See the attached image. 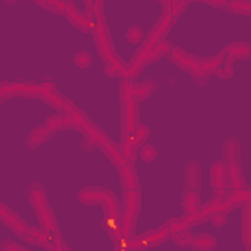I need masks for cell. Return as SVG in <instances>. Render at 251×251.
I'll return each instance as SVG.
<instances>
[{"label": "cell", "instance_id": "1", "mask_svg": "<svg viewBox=\"0 0 251 251\" xmlns=\"http://www.w3.org/2000/svg\"><path fill=\"white\" fill-rule=\"evenodd\" d=\"M120 100H122V137H127L139 126L137 100L133 96V82L129 78H124L120 84Z\"/></svg>", "mask_w": 251, "mask_h": 251}, {"label": "cell", "instance_id": "2", "mask_svg": "<svg viewBox=\"0 0 251 251\" xmlns=\"http://www.w3.org/2000/svg\"><path fill=\"white\" fill-rule=\"evenodd\" d=\"M222 155H224V165H226L229 190L245 188V178H243L241 159H239V143L235 139H227L224 143V147H222Z\"/></svg>", "mask_w": 251, "mask_h": 251}, {"label": "cell", "instance_id": "3", "mask_svg": "<svg viewBox=\"0 0 251 251\" xmlns=\"http://www.w3.org/2000/svg\"><path fill=\"white\" fill-rule=\"evenodd\" d=\"M29 200H31V206L37 214V220L41 224V227H45L47 231L59 235V227H57V222H55V216L47 204V198H45V190L39 182H33L29 186Z\"/></svg>", "mask_w": 251, "mask_h": 251}, {"label": "cell", "instance_id": "4", "mask_svg": "<svg viewBox=\"0 0 251 251\" xmlns=\"http://www.w3.org/2000/svg\"><path fill=\"white\" fill-rule=\"evenodd\" d=\"M67 127H73L71 120H69L65 114H53V116H49L39 127H35V129L27 135L25 143H27V147L35 149V147H39L43 141H47L53 133H57V131H61V129H67Z\"/></svg>", "mask_w": 251, "mask_h": 251}, {"label": "cell", "instance_id": "5", "mask_svg": "<svg viewBox=\"0 0 251 251\" xmlns=\"http://www.w3.org/2000/svg\"><path fill=\"white\" fill-rule=\"evenodd\" d=\"M167 55L173 59V63H176L178 69H182L184 73H188L198 84L206 82V76H204L202 67H200V59H196V57L188 55L186 51H182V49H178V47H173V45L169 47V53H167Z\"/></svg>", "mask_w": 251, "mask_h": 251}, {"label": "cell", "instance_id": "6", "mask_svg": "<svg viewBox=\"0 0 251 251\" xmlns=\"http://www.w3.org/2000/svg\"><path fill=\"white\" fill-rule=\"evenodd\" d=\"M0 220H2V224H4L10 231H14V233L20 235V237H24L25 231H27V227H29V226H27L14 210H10L6 204L0 206Z\"/></svg>", "mask_w": 251, "mask_h": 251}, {"label": "cell", "instance_id": "7", "mask_svg": "<svg viewBox=\"0 0 251 251\" xmlns=\"http://www.w3.org/2000/svg\"><path fill=\"white\" fill-rule=\"evenodd\" d=\"M210 184H212V188H214L216 194H226V192L229 190L224 161L212 163V167H210Z\"/></svg>", "mask_w": 251, "mask_h": 251}, {"label": "cell", "instance_id": "8", "mask_svg": "<svg viewBox=\"0 0 251 251\" xmlns=\"http://www.w3.org/2000/svg\"><path fill=\"white\" fill-rule=\"evenodd\" d=\"M37 96H39L41 100H45V102H47L49 106H53V108H63L65 98L57 92L53 80H41V82H39V92H37Z\"/></svg>", "mask_w": 251, "mask_h": 251}, {"label": "cell", "instance_id": "9", "mask_svg": "<svg viewBox=\"0 0 251 251\" xmlns=\"http://www.w3.org/2000/svg\"><path fill=\"white\" fill-rule=\"evenodd\" d=\"M224 55L231 61H247V59H251V43L233 41L224 49Z\"/></svg>", "mask_w": 251, "mask_h": 251}, {"label": "cell", "instance_id": "10", "mask_svg": "<svg viewBox=\"0 0 251 251\" xmlns=\"http://www.w3.org/2000/svg\"><path fill=\"white\" fill-rule=\"evenodd\" d=\"M63 16H67L69 24H73L75 27H78V29H82V31H90V22H88L86 14H84V12H78V8H76L75 4L69 2V6H67V10H65Z\"/></svg>", "mask_w": 251, "mask_h": 251}, {"label": "cell", "instance_id": "11", "mask_svg": "<svg viewBox=\"0 0 251 251\" xmlns=\"http://www.w3.org/2000/svg\"><path fill=\"white\" fill-rule=\"evenodd\" d=\"M106 198V188L100 186H86L78 192V200L86 206H94V204H102Z\"/></svg>", "mask_w": 251, "mask_h": 251}, {"label": "cell", "instance_id": "12", "mask_svg": "<svg viewBox=\"0 0 251 251\" xmlns=\"http://www.w3.org/2000/svg\"><path fill=\"white\" fill-rule=\"evenodd\" d=\"M118 171H120V180H122L124 190H135V188H139V178H137V173L133 171V165L131 163L122 165Z\"/></svg>", "mask_w": 251, "mask_h": 251}, {"label": "cell", "instance_id": "13", "mask_svg": "<svg viewBox=\"0 0 251 251\" xmlns=\"http://www.w3.org/2000/svg\"><path fill=\"white\" fill-rule=\"evenodd\" d=\"M180 204H182V210H184V214H196V212H200V192L198 190H194V188H186L184 190V194H182V198H180Z\"/></svg>", "mask_w": 251, "mask_h": 251}, {"label": "cell", "instance_id": "14", "mask_svg": "<svg viewBox=\"0 0 251 251\" xmlns=\"http://www.w3.org/2000/svg\"><path fill=\"white\" fill-rule=\"evenodd\" d=\"M241 239H243V247L251 251V198L243 204V216H241Z\"/></svg>", "mask_w": 251, "mask_h": 251}, {"label": "cell", "instance_id": "15", "mask_svg": "<svg viewBox=\"0 0 251 251\" xmlns=\"http://www.w3.org/2000/svg\"><path fill=\"white\" fill-rule=\"evenodd\" d=\"M200 180H202L200 165H198L196 161H190V163L184 167V186H186V188H194V190H198Z\"/></svg>", "mask_w": 251, "mask_h": 251}, {"label": "cell", "instance_id": "16", "mask_svg": "<svg viewBox=\"0 0 251 251\" xmlns=\"http://www.w3.org/2000/svg\"><path fill=\"white\" fill-rule=\"evenodd\" d=\"M155 90H157V80H153V78H145V80L133 84V96L137 102L149 98L151 94H155Z\"/></svg>", "mask_w": 251, "mask_h": 251}, {"label": "cell", "instance_id": "17", "mask_svg": "<svg viewBox=\"0 0 251 251\" xmlns=\"http://www.w3.org/2000/svg\"><path fill=\"white\" fill-rule=\"evenodd\" d=\"M224 59H226L224 51H222V53H216V55H212V57L200 59V67H202V73H204V76L208 78L210 75H214V73H216V69H218V67L224 63Z\"/></svg>", "mask_w": 251, "mask_h": 251}, {"label": "cell", "instance_id": "18", "mask_svg": "<svg viewBox=\"0 0 251 251\" xmlns=\"http://www.w3.org/2000/svg\"><path fill=\"white\" fill-rule=\"evenodd\" d=\"M216 245H218V241L210 233H194L192 235V247L198 251H212Z\"/></svg>", "mask_w": 251, "mask_h": 251}, {"label": "cell", "instance_id": "19", "mask_svg": "<svg viewBox=\"0 0 251 251\" xmlns=\"http://www.w3.org/2000/svg\"><path fill=\"white\" fill-rule=\"evenodd\" d=\"M141 237L145 239V243H147V245H149V243H163L167 237H171V229H169V224L161 226L159 229L147 231V233H143Z\"/></svg>", "mask_w": 251, "mask_h": 251}, {"label": "cell", "instance_id": "20", "mask_svg": "<svg viewBox=\"0 0 251 251\" xmlns=\"http://www.w3.org/2000/svg\"><path fill=\"white\" fill-rule=\"evenodd\" d=\"M226 8L235 14H249L251 16V0H227Z\"/></svg>", "mask_w": 251, "mask_h": 251}, {"label": "cell", "instance_id": "21", "mask_svg": "<svg viewBox=\"0 0 251 251\" xmlns=\"http://www.w3.org/2000/svg\"><path fill=\"white\" fill-rule=\"evenodd\" d=\"M35 2H37L39 6L51 10V12H61V14H65V10H67V6H69L67 0H35Z\"/></svg>", "mask_w": 251, "mask_h": 251}, {"label": "cell", "instance_id": "22", "mask_svg": "<svg viewBox=\"0 0 251 251\" xmlns=\"http://www.w3.org/2000/svg\"><path fill=\"white\" fill-rule=\"evenodd\" d=\"M137 157H139L143 163H153V161L157 159V149H155L153 145H149V143H143V145L139 147V151H137Z\"/></svg>", "mask_w": 251, "mask_h": 251}, {"label": "cell", "instance_id": "23", "mask_svg": "<svg viewBox=\"0 0 251 251\" xmlns=\"http://www.w3.org/2000/svg\"><path fill=\"white\" fill-rule=\"evenodd\" d=\"M192 231L190 229H182V231H176V233H173L171 237H173V241L175 243H178L180 247H192Z\"/></svg>", "mask_w": 251, "mask_h": 251}, {"label": "cell", "instance_id": "24", "mask_svg": "<svg viewBox=\"0 0 251 251\" xmlns=\"http://www.w3.org/2000/svg\"><path fill=\"white\" fill-rule=\"evenodd\" d=\"M214 75H218L220 78H229V76L233 75V61L226 57V59H224V63L216 69V73H214Z\"/></svg>", "mask_w": 251, "mask_h": 251}, {"label": "cell", "instance_id": "25", "mask_svg": "<svg viewBox=\"0 0 251 251\" xmlns=\"http://www.w3.org/2000/svg\"><path fill=\"white\" fill-rule=\"evenodd\" d=\"M145 37H147V35H145L137 25L129 27V31H127V41L133 43V45H141V43L145 41Z\"/></svg>", "mask_w": 251, "mask_h": 251}, {"label": "cell", "instance_id": "26", "mask_svg": "<svg viewBox=\"0 0 251 251\" xmlns=\"http://www.w3.org/2000/svg\"><path fill=\"white\" fill-rule=\"evenodd\" d=\"M131 135H133V139L137 141V145L141 147L143 143H147V137H149V127H147V126H143V124H139Z\"/></svg>", "mask_w": 251, "mask_h": 251}, {"label": "cell", "instance_id": "27", "mask_svg": "<svg viewBox=\"0 0 251 251\" xmlns=\"http://www.w3.org/2000/svg\"><path fill=\"white\" fill-rule=\"evenodd\" d=\"M75 63H76V67H80V69L90 67V63H92V53H88V51H78V53L75 55Z\"/></svg>", "mask_w": 251, "mask_h": 251}, {"label": "cell", "instance_id": "28", "mask_svg": "<svg viewBox=\"0 0 251 251\" xmlns=\"http://www.w3.org/2000/svg\"><path fill=\"white\" fill-rule=\"evenodd\" d=\"M0 249H2V251H8V249H16V251H25V247H24V245H20V243H16V241H4V243L0 245Z\"/></svg>", "mask_w": 251, "mask_h": 251}, {"label": "cell", "instance_id": "29", "mask_svg": "<svg viewBox=\"0 0 251 251\" xmlns=\"http://www.w3.org/2000/svg\"><path fill=\"white\" fill-rule=\"evenodd\" d=\"M186 2H188V0H186ZM198 2H206V4L216 6V8H226V4H227V0H198Z\"/></svg>", "mask_w": 251, "mask_h": 251}, {"label": "cell", "instance_id": "30", "mask_svg": "<svg viewBox=\"0 0 251 251\" xmlns=\"http://www.w3.org/2000/svg\"><path fill=\"white\" fill-rule=\"evenodd\" d=\"M212 222H214L216 226H224V224H226V214H216V216H212Z\"/></svg>", "mask_w": 251, "mask_h": 251}, {"label": "cell", "instance_id": "31", "mask_svg": "<svg viewBox=\"0 0 251 251\" xmlns=\"http://www.w3.org/2000/svg\"><path fill=\"white\" fill-rule=\"evenodd\" d=\"M157 2H159V4H163V8H169V6H171L175 0H157Z\"/></svg>", "mask_w": 251, "mask_h": 251}, {"label": "cell", "instance_id": "32", "mask_svg": "<svg viewBox=\"0 0 251 251\" xmlns=\"http://www.w3.org/2000/svg\"><path fill=\"white\" fill-rule=\"evenodd\" d=\"M8 2H14V0H8Z\"/></svg>", "mask_w": 251, "mask_h": 251}]
</instances>
